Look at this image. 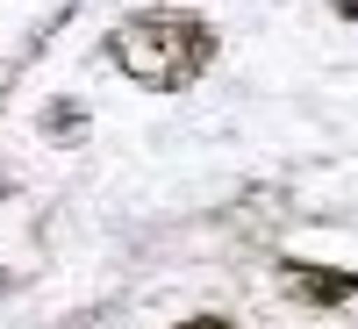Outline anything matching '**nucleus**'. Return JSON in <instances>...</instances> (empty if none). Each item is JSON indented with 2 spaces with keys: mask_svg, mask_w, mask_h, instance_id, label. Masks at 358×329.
I'll return each mask as SVG.
<instances>
[{
  "mask_svg": "<svg viewBox=\"0 0 358 329\" xmlns=\"http://www.w3.org/2000/svg\"><path fill=\"white\" fill-rule=\"evenodd\" d=\"M280 286L294 293V301H308V308H344L358 293V272H344V265H308V258H280Z\"/></svg>",
  "mask_w": 358,
  "mask_h": 329,
  "instance_id": "obj_2",
  "label": "nucleus"
},
{
  "mask_svg": "<svg viewBox=\"0 0 358 329\" xmlns=\"http://www.w3.org/2000/svg\"><path fill=\"white\" fill-rule=\"evenodd\" d=\"M108 57L143 94H187V86L215 65V29L201 15H187V8H143L129 22H115Z\"/></svg>",
  "mask_w": 358,
  "mask_h": 329,
  "instance_id": "obj_1",
  "label": "nucleus"
},
{
  "mask_svg": "<svg viewBox=\"0 0 358 329\" xmlns=\"http://www.w3.org/2000/svg\"><path fill=\"white\" fill-rule=\"evenodd\" d=\"M172 329H236V322H222V315H187V322H172Z\"/></svg>",
  "mask_w": 358,
  "mask_h": 329,
  "instance_id": "obj_3",
  "label": "nucleus"
}]
</instances>
